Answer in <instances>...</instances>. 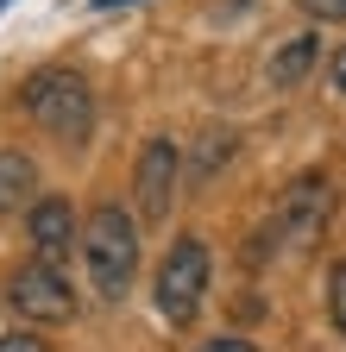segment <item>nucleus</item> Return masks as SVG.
I'll use <instances>...</instances> for the list:
<instances>
[{"instance_id": "obj_1", "label": "nucleus", "mask_w": 346, "mask_h": 352, "mask_svg": "<svg viewBox=\"0 0 346 352\" xmlns=\"http://www.w3.org/2000/svg\"><path fill=\"white\" fill-rule=\"evenodd\" d=\"M82 264H89V283L101 302H120L139 277V220L126 208H95L82 220Z\"/></svg>"}, {"instance_id": "obj_2", "label": "nucleus", "mask_w": 346, "mask_h": 352, "mask_svg": "<svg viewBox=\"0 0 346 352\" xmlns=\"http://www.w3.org/2000/svg\"><path fill=\"white\" fill-rule=\"evenodd\" d=\"M334 220V183L327 170H302L283 183L277 195V214H271V252H290V258H309Z\"/></svg>"}, {"instance_id": "obj_3", "label": "nucleus", "mask_w": 346, "mask_h": 352, "mask_svg": "<svg viewBox=\"0 0 346 352\" xmlns=\"http://www.w3.org/2000/svg\"><path fill=\"white\" fill-rule=\"evenodd\" d=\"M19 101H25V113L45 126L51 139H69V145H82L89 126H95V88L76 69H38Z\"/></svg>"}, {"instance_id": "obj_4", "label": "nucleus", "mask_w": 346, "mask_h": 352, "mask_svg": "<svg viewBox=\"0 0 346 352\" xmlns=\"http://www.w3.org/2000/svg\"><path fill=\"white\" fill-rule=\"evenodd\" d=\"M208 245L195 239V233H183V239H170V252H164V264H158V277H151V296H158V315L170 321V327H189L195 315H202V296H208Z\"/></svg>"}, {"instance_id": "obj_5", "label": "nucleus", "mask_w": 346, "mask_h": 352, "mask_svg": "<svg viewBox=\"0 0 346 352\" xmlns=\"http://www.w3.org/2000/svg\"><path fill=\"white\" fill-rule=\"evenodd\" d=\"M7 302H13V315L32 321V327H63V321L76 315V289H69V277L57 271V264H45V258H32V264H19V271H13Z\"/></svg>"}, {"instance_id": "obj_6", "label": "nucleus", "mask_w": 346, "mask_h": 352, "mask_svg": "<svg viewBox=\"0 0 346 352\" xmlns=\"http://www.w3.org/2000/svg\"><path fill=\"white\" fill-rule=\"evenodd\" d=\"M177 183H183V151L170 145V139H145V151L133 164V201H139L145 227L170 220V208H177Z\"/></svg>"}, {"instance_id": "obj_7", "label": "nucleus", "mask_w": 346, "mask_h": 352, "mask_svg": "<svg viewBox=\"0 0 346 352\" xmlns=\"http://www.w3.org/2000/svg\"><path fill=\"white\" fill-rule=\"evenodd\" d=\"M25 239H32V252L45 258V264H63L69 245L82 239V220H76V208L63 195H38L25 208Z\"/></svg>"}, {"instance_id": "obj_8", "label": "nucleus", "mask_w": 346, "mask_h": 352, "mask_svg": "<svg viewBox=\"0 0 346 352\" xmlns=\"http://www.w3.org/2000/svg\"><path fill=\"white\" fill-rule=\"evenodd\" d=\"M38 201V164L25 151H0V214H19Z\"/></svg>"}, {"instance_id": "obj_9", "label": "nucleus", "mask_w": 346, "mask_h": 352, "mask_svg": "<svg viewBox=\"0 0 346 352\" xmlns=\"http://www.w3.org/2000/svg\"><path fill=\"white\" fill-rule=\"evenodd\" d=\"M315 57H321V44H315V32H296V38L283 44V51L271 57V82H277V88H296L302 76L315 69Z\"/></svg>"}, {"instance_id": "obj_10", "label": "nucleus", "mask_w": 346, "mask_h": 352, "mask_svg": "<svg viewBox=\"0 0 346 352\" xmlns=\"http://www.w3.org/2000/svg\"><path fill=\"white\" fill-rule=\"evenodd\" d=\"M327 321L340 327V340H346V258L327 271Z\"/></svg>"}, {"instance_id": "obj_11", "label": "nucleus", "mask_w": 346, "mask_h": 352, "mask_svg": "<svg viewBox=\"0 0 346 352\" xmlns=\"http://www.w3.org/2000/svg\"><path fill=\"white\" fill-rule=\"evenodd\" d=\"M0 352H51V346H45V333L19 327V333H0Z\"/></svg>"}, {"instance_id": "obj_12", "label": "nucleus", "mask_w": 346, "mask_h": 352, "mask_svg": "<svg viewBox=\"0 0 346 352\" xmlns=\"http://www.w3.org/2000/svg\"><path fill=\"white\" fill-rule=\"evenodd\" d=\"M309 19H321V25H334V19H346V0H296Z\"/></svg>"}, {"instance_id": "obj_13", "label": "nucleus", "mask_w": 346, "mask_h": 352, "mask_svg": "<svg viewBox=\"0 0 346 352\" xmlns=\"http://www.w3.org/2000/svg\"><path fill=\"white\" fill-rule=\"evenodd\" d=\"M195 352H258L252 340H233V333H221V340H202Z\"/></svg>"}, {"instance_id": "obj_14", "label": "nucleus", "mask_w": 346, "mask_h": 352, "mask_svg": "<svg viewBox=\"0 0 346 352\" xmlns=\"http://www.w3.org/2000/svg\"><path fill=\"white\" fill-rule=\"evenodd\" d=\"M327 82L346 95V44H340V51H334V63H327Z\"/></svg>"}, {"instance_id": "obj_15", "label": "nucleus", "mask_w": 346, "mask_h": 352, "mask_svg": "<svg viewBox=\"0 0 346 352\" xmlns=\"http://www.w3.org/2000/svg\"><path fill=\"white\" fill-rule=\"evenodd\" d=\"M95 7H120V0H95Z\"/></svg>"}]
</instances>
